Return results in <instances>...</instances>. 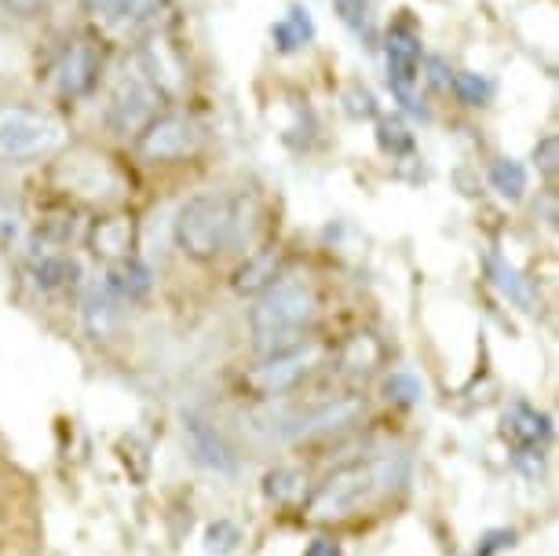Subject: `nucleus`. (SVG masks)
I'll use <instances>...</instances> for the list:
<instances>
[{
	"instance_id": "obj_19",
	"label": "nucleus",
	"mask_w": 559,
	"mask_h": 556,
	"mask_svg": "<svg viewBox=\"0 0 559 556\" xmlns=\"http://www.w3.org/2000/svg\"><path fill=\"white\" fill-rule=\"evenodd\" d=\"M29 275L40 289H70L81 282V268L78 260L59 253V249H48V253H34L29 257Z\"/></svg>"
},
{
	"instance_id": "obj_21",
	"label": "nucleus",
	"mask_w": 559,
	"mask_h": 556,
	"mask_svg": "<svg viewBox=\"0 0 559 556\" xmlns=\"http://www.w3.org/2000/svg\"><path fill=\"white\" fill-rule=\"evenodd\" d=\"M271 37H274V48L286 51V56H289V51L308 48L311 40H314V19H311V12L304 4L289 8V15L278 19V23L271 26Z\"/></svg>"
},
{
	"instance_id": "obj_1",
	"label": "nucleus",
	"mask_w": 559,
	"mask_h": 556,
	"mask_svg": "<svg viewBox=\"0 0 559 556\" xmlns=\"http://www.w3.org/2000/svg\"><path fill=\"white\" fill-rule=\"evenodd\" d=\"M409 476V461L403 454H381V458H366L341 465L336 472L322 480L311 490L304 517L311 523H341L352 520L355 512H362L373 501L388 498L392 490H399Z\"/></svg>"
},
{
	"instance_id": "obj_22",
	"label": "nucleus",
	"mask_w": 559,
	"mask_h": 556,
	"mask_svg": "<svg viewBox=\"0 0 559 556\" xmlns=\"http://www.w3.org/2000/svg\"><path fill=\"white\" fill-rule=\"evenodd\" d=\"M487 271L493 279V286H498L512 304H520V308H526V311L534 308V286L509 264V260H501L498 253H487Z\"/></svg>"
},
{
	"instance_id": "obj_14",
	"label": "nucleus",
	"mask_w": 559,
	"mask_h": 556,
	"mask_svg": "<svg viewBox=\"0 0 559 556\" xmlns=\"http://www.w3.org/2000/svg\"><path fill=\"white\" fill-rule=\"evenodd\" d=\"M165 0H81V8L96 19L99 26L129 34V29L151 26Z\"/></svg>"
},
{
	"instance_id": "obj_6",
	"label": "nucleus",
	"mask_w": 559,
	"mask_h": 556,
	"mask_svg": "<svg viewBox=\"0 0 559 556\" xmlns=\"http://www.w3.org/2000/svg\"><path fill=\"white\" fill-rule=\"evenodd\" d=\"M99 73H103L99 45L88 37H78V40H67V45L51 56L45 70V85L59 103H78L96 92Z\"/></svg>"
},
{
	"instance_id": "obj_24",
	"label": "nucleus",
	"mask_w": 559,
	"mask_h": 556,
	"mask_svg": "<svg viewBox=\"0 0 559 556\" xmlns=\"http://www.w3.org/2000/svg\"><path fill=\"white\" fill-rule=\"evenodd\" d=\"M450 88L464 107H487L493 99V81L483 78V73H472V70H457L450 78Z\"/></svg>"
},
{
	"instance_id": "obj_17",
	"label": "nucleus",
	"mask_w": 559,
	"mask_h": 556,
	"mask_svg": "<svg viewBox=\"0 0 559 556\" xmlns=\"http://www.w3.org/2000/svg\"><path fill=\"white\" fill-rule=\"evenodd\" d=\"M504 436H512L523 450H534L552 439V422H548V414L534 411L531 403H512L504 411Z\"/></svg>"
},
{
	"instance_id": "obj_18",
	"label": "nucleus",
	"mask_w": 559,
	"mask_h": 556,
	"mask_svg": "<svg viewBox=\"0 0 559 556\" xmlns=\"http://www.w3.org/2000/svg\"><path fill=\"white\" fill-rule=\"evenodd\" d=\"M118 297L103 286V282H92L88 289H84V300H81V319H84V330L92 333V338H110L114 327H118L121 311H118Z\"/></svg>"
},
{
	"instance_id": "obj_10",
	"label": "nucleus",
	"mask_w": 559,
	"mask_h": 556,
	"mask_svg": "<svg viewBox=\"0 0 559 556\" xmlns=\"http://www.w3.org/2000/svg\"><path fill=\"white\" fill-rule=\"evenodd\" d=\"M84 242H88L92 257L103 264H121V260L135 257V242H140V227H135L132 213H107L92 220L84 230Z\"/></svg>"
},
{
	"instance_id": "obj_15",
	"label": "nucleus",
	"mask_w": 559,
	"mask_h": 556,
	"mask_svg": "<svg viewBox=\"0 0 559 556\" xmlns=\"http://www.w3.org/2000/svg\"><path fill=\"white\" fill-rule=\"evenodd\" d=\"M282 268H286V257H282V249L267 246V249H260V253H252L246 264L235 271L230 286H235V293H241V297H260V293L282 275Z\"/></svg>"
},
{
	"instance_id": "obj_31",
	"label": "nucleus",
	"mask_w": 559,
	"mask_h": 556,
	"mask_svg": "<svg viewBox=\"0 0 559 556\" xmlns=\"http://www.w3.org/2000/svg\"><path fill=\"white\" fill-rule=\"evenodd\" d=\"M512 545H515V531H490V534H483L476 556H493L501 549H512Z\"/></svg>"
},
{
	"instance_id": "obj_7",
	"label": "nucleus",
	"mask_w": 559,
	"mask_h": 556,
	"mask_svg": "<svg viewBox=\"0 0 559 556\" xmlns=\"http://www.w3.org/2000/svg\"><path fill=\"white\" fill-rule=\"evenodd\" d=\"M384 62H388V85H392L395 99L403 103L409 114H425L417 99L420 85V37L414 26L395 23L384 37Z\"/></svg>"
},
{
	"instance_id": "obj_26",
	"label": "nucleus",
	"mask_w": 559,
	"mask_h": 556,
	"mask_svg": "<svg viewBox=\"0 0 559 556\" xmlns=\"http://www.w3.org/2000/svg\"><path fill=\"white\" fill-rule=\"evenodd\" d=\"M384 400L399 406H417L425 400V381L409 370H395L384 377Z\"/></svg>"
},
{
	"instance_id": "obj_9",
	"label": "nucleus",
	"mask_w": 559,
	"mask_h": 556,
	"mask_svg": "<svg viewBox=\"0 0 559 556\" xmlns=\"http://www.w3.org/2000/svg\"><path fill=\"white\" fill-rule=\"evenodd\" d=\"M162 92H157L143 73H132L124 78L118 92L107 103V125L110 132L118 135H140L146 125H151L157 114H162Z\"/></svg>"
},
{
	"instance_id": "obj_12",
	"label": "nucleus",
	"mask_w": 559,
	"mask_h": 556,
	"mask_svg": "<svg viewBox=\"0 0 559 556\" xmlns=\"http://www.w3.org/2000/svg\"><path fill=\"white\" fill-rule=\"evenodd\" d=\"M366 417V400L362 395H344V400H333L311 411L308 417H300V425L293 428V439H330L341 433H352L355 425H362Z\"/></svg>"
},
{
	"instance_id": "obj_27",
	"label": "nucleus",
	"mask_w": 559,
	"mask_h": 556,
	"mask_svg": "<svg viewBox=\"0 0 559 556\" xmlns=\"http://www.w3.org/2000/svg\"><path fill=\"white\" fill-rule=\"evenodd\" d=\"M333 8L358 40H366V45L373 40V8H369V0H333Z\"/></svg>"
},
{
	"instance_id": "obj_3",
	"label": "nucleus",
	"mask_w": 559,
	"mask_h": 556,
	"mask_svg": "<svg viewBox=\"0 0 559 556\" xmlns=\"http://www.w3.org/2000/svg\"><path fill=\"white\" fill-rule=\"evenodd\" d=\"M176 246L198 264H213L238 235V205L227 194H194L176 213Z\"/></svg>"
},
{
	"instance_id": "obj_29",
	"label": "nucleus",
	"mask_w": 559,
	"mask_h": 556,
	"mask_svg": "<svg viewBox=\"0 0 559 556\" xmlns=\"http://www.w3.org/2000/svg\"><path fill=\"white\" fill-rule=\"evenodd\" d=\"M377 140H381V151H388V154L414 151V135H409L399 121H381V132H377Z\"/></svg>"
},
{
	"instance_id": "obj_16",
	"label": "nucleus",
	"mask_w": 559,
	"mask_h": 556,
	"mask_svg": "<svg viewBox=\"0 0 559 556\" xmlns=\"http://www.w3.org/2000/svg\"><path fill=\"white\" fill-rule=\"evenodd\" d=\"M384 355L388 352L381 338H373V333H355V338H347L341 344V352H336V366H341V374L347 377H369L384 366Z\"/></svg>"
},
{
	"instance_id": "obj_23",
	"label": "nucleus",
	"mask_w": 559,
	"mask_h": 556,
	"mask_svg": "<svg viewBox=\"0 0 559 556\" xmlns=\"http://www.w3.org/2000/svg\"><path fill=\"white\" fill-rule=\"evenodd\" d=\"M304 490H308V476H304L300 469L278 465L263 476V495H267V501H274V506H293V501L304 498Z\"/></svg>"
},
{
	"instance_id": "obj_4",
	"label": "nucleus",
	"mask_w": 559,
	"mask_h": 556,
	"mask_svg": "<svg viewBox=\"0 0 559 556\" xmlns=\"http://www.w3.org/2000/svg\"><path fill=\"white\" fill-rule=\"evenodd\" d=\"M67 143L62 125L48 114L26 107H0V157L4 162H37V157L56 154Z\"/></svg>"
},
{
	"instance_id": "obj_11",
	"label": "nucleus",
	"mask_w": 559,
	"mask_h": 556,
	"mask_svg": "<svg viewBox=\"0 0 559 556\" xmlns=\"http://www.w3.org/2000/svg\"><path fill=\"white\" fill-rule=\"evenodd\" d=\"M183 439H187L191 458L202 469L219 472V476H235L238 454H235V447L227 443V436L219 433L213 422H205V417H198V414H187L183 417Z\"/></svg>"
},
{
	"instance_id": "obj_8",
	"label": "nucleus",
	"mask_w": 559,
	"mask_h": 556,
	"mask_svg": "<svg viewBox=\"0 0 559 556\" xmlns=\"http://www.w3.org/2000/svg\"><path fill=\"white\" fill-rule=\"evenodd\" d=\"M198 146H202V132H198V125L191 118H183V114H157V118L135 135V151L151 165L183 162Z\"/></svg>"
},
{
	"instance_id": "obj_32",
	"label": "nucleus",
	"mask_w": 559,
	"mask_h": 556,
	"mask_svg": "<svg viewBox=\"0 0 559 556\" xmlns=\"http://www.w3.org/2000/svg\"><path fill=\"white\" fill-rule=\"evenodd\" d=\"M347 110H352L355 118H373V114H377L373 96H369L366 88H352V92H347Z\"/></svg>"
},
{
	"instance_id": "obj_28",
	"label": "nucleus",
	"mask_w": 559,
	"mask_h": 556,
	"mask_svg": "<svg viewBox=\"0 0 559 556\" xmlns=\"http://www.w3.org/2000/svg\"><path fill=\"white\" fill-rule=\"evenodd\" d=\"M238 542H241L238 523L216 520V523H209V528H205V553H213V556H230V553L238 549Z\"/></svg>"
},
{
	"instance_id": "obj_34",
	"label": "nucleus",
	"mask_w": 559,
	"mask_h": 556,
	"mask_svg": "<svg viewBox=\"0 0 559 556\" xmlns=\"http://www.w3.org/2000/svg\"><path fill=\"white\" fill-rule=\"evenodd\" d=\"M8 12H15L19 19H34L40 8H45V0H4Z\"/></svg>"
},
{
	"instance_id": "obj_20",
	"label": "nucleus",
	"mask_w": 559,
	"mask_h": 556,
	"mask_svg": "<svg viewBox=\"0 0 559 556\" xmlns=\"http://www.w3.org/2000/svg\"><path fill=\"white\" fill-rule=\"evenodd\" d=\"M103 286H107L121 304L124 300H140L154 286V271L146 268L140 257H129V260H121V264H110L107 279H103Z\"/></svg>"
},
{
	"instance_id": "obj_2",
	"label": "nucleus",
	"mask_w": 559,
	"mask_h": 556,
	"mask_svg": "<svg viewBox=\"0 0 559 556\" xmlns=\"http://www.w3.org/2000/svg\"><path fill=\"white\" fill-rule=\"evenodd\" d=\"M319 311V297L308 279L278 275L249 308V330L257 338L260 355L293 348L304 341V330Z\"/></svg>"
},
{
	"instance_id": "obj_35",
	"label": "nucleus",
	"mask_w": 559,
	"mask_h": 556,
	"mask_svg": "<svg viewBox=\"0 0 559 556\" xmlns=\"http://www.w3.org/2000/svg\"><path fill=\"white\" fill-rule=\"evenodd\" d=\"M304 556H344V553H341V545H336L333 539H314V542H308Z\"/></svg>"
},
{
	"instance_id": "obj_30",
	"label": "nucleus",
	"mask_w": 559,
	"mask_h": 556,
	"mask_svg": "<svg viewBox=\"0 0 559 556\" xmlns=\"http://www.w3.org/2000/svg\"><path fill=\"white\" fill-rule=\"evenodd\" d=\"M534 165L545 180H556V169H559V140L556 135H545V140L534 146Z\"/></svg>"
},
{
	"instance_id": "obj_13",
	"label": "nucleus",
	"mask_w": 559,
	"mask_h": 556,
	"mask_svg": "<svg viewBox=\"0 0 559 556\" xmlns=\"http://www.w3.org/2000/svg\"><path fill=\"white\" fill-rule=\"evenodd\" d=\"M140 73H143L146 81H151L157 92H162V99H173L176 92L183 88V81H187L183 59H179L176 45H168L162 34L151 37L140 48Z\"/></svg>"
},
{
	"instance_id": "obj_5",
	"label": "nucleus",
	"mask_w": 559,
	"mask_h": 556,
	"mask_svg": "<svg viewBox=\"0 0 559 556\" xmlns=\"http://www.w3.org/2000/svg\"><path fill=\"white\" fill-rule=\"evenodd\" d=\"M322 359H325L322 344L304 338L300 344H293V348L263 355V359L246 374V388H249V392H257L260 400L286 395L304 381V377H311L314 370H319Z\"/></svg>"
},
{
	"instance_id": "obj_25",
	"label": "nucleus",
	"mask_w": 559,
	"mask_h": 556,
	"mask_svg": "<svg viewBox=\"0 0 559 556\" xmlns=\"http://www.w3.org/2000/svg\"><path fill=\"white\" fill-rule=\"evenodd\" d=\"M490 187L501 198L515 202V198H523L526 191V169L520 162H512V157H498V162L490 165Z\"/></svg>"
},
{
	"instance_id": "obj_33",
	"label": "nucleus",
	"mask_w": 559,
	"mask_h": 556,
	"mask_svg": "<svg viewBox=\"0 0 559 556\" xmlns=\"http://www.w3.org/2000/svg\"><path fill=\"white\" fill-rule=\"evenodd\" d=\"M450 78H453V70H447V62L442 59H428V81L436 88H450Z\"/></svg>"
}]
</instances>
